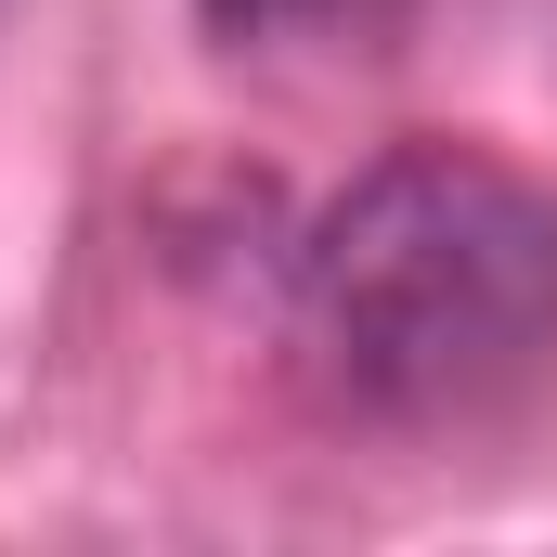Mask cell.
I'll return each instance as SVG.
<instances>
[{
  "label": "cell",
  "instance_id": "1",
  "mask_svg": "<svg viewBox=\"0 0 557 557\" xmlns=\"http://www.w3.org/2000/svg\"><path fill=\"white\" fill-rule=\"evenodd\" d=\"M285 337L363 428H480L557 363V195L493 143L416 131L311 208Z\"/></svg>",
  "mask_w": 557,
  "mask_h": 557
},
{
  "label": "cell",
  "instance_id": "2",
  "mask_svg": "<svg viewBox=\"0 0 557 557\" xmlns=\"http://www.w3.org/2000/svg\"><path fill=\"white\" fill-rule=\"evenodd\" d=\"M195 13H208V39H285V26H311L337 0H195Z\"/></svg>",
  "mask_w": 557,
  "mask_h": 557
}]
</instances>
